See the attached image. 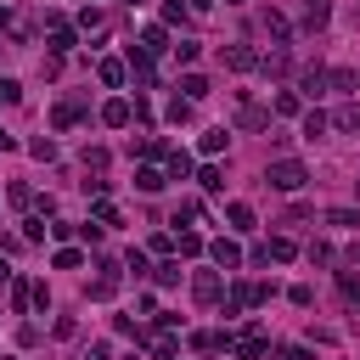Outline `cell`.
Returning a JSON list of instances; mask_svg holds the SVG:
<instances>
[{
    "instance_id": "ac0fdd59",
    "label": "cell",
    "mask_w": 360,
    "mask_h": 360,
    "mask_svg": "<svg viewBox=\"0 0 360 360\" xmlns=\"http://www.w3.org/2000/svg\"><path fill=\"white\" fill-rule=\"evenodd\" d=\"M135 186H141L147 197H152V192H163V169H135Z\"/></svg>"
},
{
    "instance_id": "ee69618b",
    "label": "cell",
    "mask_w": 360,
    "mask_h": 360,
    "mask_svg": "<svg viewBox=\"0 0 360 360\" xmlns=\"http://www.w3.org/2000/svg\"><path fill=\"white\" fill-rule=\"evenodd\" d=\"M6 282H12V264H6V259H0V287H6Z\"/></svg>"
},
{
    "instance_id": "ba28073f",
    "label": "cell",
    "mask_w": 360,
    "mask_h": 360,
    "mask_svg": "<svg viewBox=\"0 0 360 360\" xmlns=\"http://www.w3.org/2000/svg\"><path fill=\"white\" fill-rule=\"evenodd\" d=\"M225 68H231V73H248V68H259V57L248 51V45H225Z\"/></svg>"
},
{
    "instance_id": "d590c367",
    "label": "cell",
    "mask_w": 360,
    "mask_h": 360,
    "mask_svg": "<svg viewBox=\"0 0 360 360\" xmlns=\"http://www.w3.org/2000/svg\"><path fill=\"white\" fill-rule=\"evenodd\" d=\"M124 264H129V270H135V276H147V270H152V264H147V253H141V248H129V259H124Z\"/></svg>"
},
{
    "instance_id": "836d02e7",
    "label": "cell",
    "mask_w": 360,
    "mask_h": 360,
    "mask_svg": "<svg viewBox=\"0 0 360 360\" xmlns=\"http://www.w3.org/2000/svg\"><path fill=\"white\" fill-rule=\"evenodd\" d=\"M96 219H102V225H118V208H113L107 197H96Z\"/></svg>"
},
{
    "instance_id": "f1b7e54d",
    "label": "cell",
    "mask_w": 360,
    "mask_h": 360,
    "mask_svg": "<svg viewBox=\"0 0 360 360\" xmlns=\"http://www.w3.org/2000/svg\"><path fill=\"white\" fill-rule=\"evenodd\" d=\"M152 276H158V282H163V287H174V282H180V264H174V259H163V264H158V270H152Z\"/></svg>"
},
{
    "instance_id": "7dc6e473",
    "label": "cell",
    "mask_w": 360,
    "mask_h": 360,
    "mask_svg": "<svg viewBox=\"0 0 360 360\" xmlns=\"http://www.w3.org/2000/svg\"><path fill=\"white\" fill-rule=\"evenodd\" d=\"M354 192H360V180H354Z\"/></svg>"
},
{
    "instance_id": "ab89813d",
    "label": "cell",
    "mask_w": 360,
    "mask_h": 360,
    "mask_svg": "<svg viewBox=\"0 0 360 360\" xmlns=\"http://www.w3.org/2000/svg\"><path fill=\"white\" fill-rule=\"evenodd\" d=\"M84 360H113V349H107V343H90V354H84Z\"/></svg>"
},
{
    "instance_id": "d4e9b609",
    "label": "cell",
    "mask_w": 360,
    "mask_h": 360,
    "mask_svg": "<svg viewBox=\"0 0 360 360\" xmlns=\"http://www.w3.org/2000/svg\"><path fill=\"white\" fill-rule=\"evenodd\" d=\"M169 124H192V102H186V96L169 102Z\"/></svg>"
},
{
    "instance_id": "5b68a950",
    "label": "cell",
    "mask_w": 360,
    "mask_h": 360,
    "mask_svg": "<svg viewBox=\"0 0 360 360\" xmlns=\"http://www.w3.org/2000/svg\"><path fill=\"white\" fill-rule=\"evenodd\" d=\"M298 96L321 102V96H327V68H304V73H298Z\"/></svg>"
},
{
    "instance_id": "1f68e13d",
    "label": "cell",
    "mask_w": 360,
    "mask_h": 360,
    "mask_svg": "<svg viewBox=\"0 0 360 360\" xmlns=\"http://www.w3.org/2000/svg\"><path fill=\"white\" fill-rule=\"evenodd\" d=\"M186 17H192V12L180 6V0H163V23H186Z\"/></svg>"
},
{
    "instance_id": "484cf974",
    "label": "cell",
    "mask_w": 360,
    "mask_h": 360,
    "mask_svg": "<svg viewBox=\"0 0 360 360\" xmlns=\"http://www.w3.org/2000/svg\"><path fill=\"white\" fill-rule=\"evenodd\" d=\"M174 248L186 253V259H197V253H203V237H197V231H180V242H174Z\"/></svg>"
},
{
    "instance_id": "4316f807",
    "label": "cell",
    "mask_w": 360,
    "mask_h": 360,
    "mask_svg": "<svg viewBox=\"0 0 360 360\" xmlns=\"http://www.w3.org/2000/svg\"><path fill=\"white\" fill-rule=\"evenodd\" d=\"M298 102H304L298 90H282V96H276V113H282V118H293V113H298Z\"/></svg>"
},
{
    "instance_id": "9c48e42d",
    "label": "cell",
    "mask_w": 360,
    "mask_h": 360,
    "mask_svg": "<svg viewBox=\"0 0 360 360\" xmlns=\"http://www.w3.org/2000/svg\"><path fill=\"white\" fill-rule=\"evenodd\" d=\"M287 68H293V57H287V51H264V57H259V73H264V79H282Z\"/></svg>"
},
{
    "instance_id": "cb8c5ba5",
    "label": "cell",
    "mask_w": 360,
    "mask_h": 360,
    "mask_svg": "<svg viewBox=\"0 0 360 360\" xmlns=\"http://www.w3.org/2000/svg\"><path fill=\"white\" fill-rule=\"evenodd\" d=\"M28 152H34L39 163H51V158H57V141H51V135H39V141H28Z\"/></svg>"
},
{
    "instance_id": "30bf717a",
    "label": "cell",
    "mask_w": 360,
    "mask_h": 360,
    "mask_svg": "<svg viewBox=\"0 0 360 360\" xmlns=\"http://www.w3.org/2000/svg\"><path fill=\"white\" fill-rule=\"evenodd\" d=\"M129 118H135V107H129V102H124V96H118V102H107V107H102V124H113V129H124V124H129Z\"/></svg>"
},
{
    "instance_id": "603a6c76",
    "label": "cell",
    "mask_w": 360,
    "mask_h": 360,
    "mask_svg": "<svg viewBox=\"0 0 360 360\" xmlns=\"http://www.w3.org/2000/svg\"><path fill=\"white\" fill-rule=\"evenodd\" d=\"M96 73H102V84H113V90H118V84H124V62H113V57H107V62H102V68H96Z\"/></svg>"
},
{
    "instance_id": "9a60e30c",
    "label": "cell",
    "mask_w": 360,
    "mask_h": 360,
    "mask_svg": "<svg viewBox=\"0 0 360 360\" xmlns=\"http://www.w3.org/2000/svg\"><path fill=\"white\" fill-rule=\"evenodd\" d=\"M225 219H231V231H253V208H248V203H231V208H225Z\"/></svg>"
},
{
    "instance_id": "4dcf8cb0",
    "label": "cell",
    "mask_w": 360,
    "mask_h": 360,
    "mask_svg": "<svg viewBox=\"0 0 360 360\" xmlns=\"http://www.w3.org/2000/svg\"><path fill=\"white\" fill-rule=\"evenodd\" d=\"M28 293H34V287H28V282H12V309H17V315H23V309H28Z\"/></svg>"
},
{
    "instance_id": "8fae6325",
    "label": "cell",
    "mask_w": 360,
    "mask_h": 360,
    "mask_svg": "<svg viewBox=\"0 0 360 360\" xmlns=\"http://www.w3.org/2000/svg\"><path fill=\"white\" fill-rule=\"evenodd\" d=\"M327 84L338 90V96H354V84H360V73H354V68H332V73H327Z\"/></svg>"
},
{
    "instance_id": "ffe728a7",
    "label": "cell",
    "mask_w": 360,
    "mask_h": 360,
    "mask_svg": "<svg viewBox=\"0 0 360 360\" xmlns=\"http://www.w3.org/2000/svg\"><path fill=\"white\" fill-rule=\"evenodd\" d=\"M192 219H203V203H197V197H186V203H180L169 225H192Z\"/></svg>"
},
{
    "instance_id": "8992f818",
    "label": "cell",
    "mask_w": 360,
    "mask_h": 360,
    "mask_svg": "<svg viewBox=\"0 0 360 360\" xmlns=\"http://www.w3.org/2000/svg\"><path fill=\"white\" fill-rule=\"evenodd\" d=\"M332 23V0H304V28L315 34V28H327Z\"/></svg>"
},
{
    "instance_id": "60d3db41",
    "label": "cell",
    "mask_w": 360,
    "mask_h": 360,
    "mask_svg": "<svg viewBox=\"0 0 360 360\" xmlns=\"http://www.w3.org/2000/svg\"><path fill=\"white\" fill-rule=\"evenodd\" d=\"M208 6H214V0H186V12H192V17H203Z\"/></svg>"
},
{
    "instance_id": "7a4b0ae2",
    "label": "cell",
    "mask_w": 360,
    "mask_h": 360,
    "mask_svg": "<svg viewBox=\"0 0 360 360\" xmlns=\"http://www.w3.org/2000/svg\"><path fill=\"white\" fill-rule=\"evenodd\" d=\"M192 298L197 304H219V270H197L192 276Z\"/></svg>"
},
{
    "instance_id": "bcb514c9",
    "label": "cell",
    "mask_w": 360,
    "mask_h": 360,
    "mask_svg": "<svg viewBox=\"0 0 360 360\" xmlns=\"http://www.w3.org/2000/svg\"><path fill=\"white\" fill-rule=\"evenodd\" d=\"M225 6H248V0H225Z\"/></svg>"
},
{
    "instance_id": "44dd1931",
    "label": "cell",
    "mask_w": 360,
    "mask_h": 360,
    "mask_svg": "<svg viewBox=\"0 0 360 360\" xmlns=\"http://www.w3.org/2000/svg\"><path fill=\"white\" fill-rule=\"evenodd\" d=\"M225 147H231V135H225V129H208V135H203V152H208V158H219Z\"/></svg>"
},
{
    "instance_id": "c3c4849f",
    "label": "cell",
    "mask_w": 360,
    "mask_h": 360,
    "mask_svg": "<svg viewBox=\"0 0 360 360\" xmlns=\"http://www.w3.org/2000/svg\"><path fill=\"white\" fill-rule=\"evenodd\" d=\"M0 51H6V45H0Z\"/></svg>"
},
{
    "instance_id": "6da1fadb",
    "label": "cell",
    "mask_w": 360,
    "mask_h": 360,
    "mask_svg": "<svg viewBox=\"0 0 360 360\" xmlns=\"http://www.w3.org/2000/svg\"><path fill=\"white\" fill-rule=\"evenodd\" d=\"M304 180H309V169H304L298 158H276V163L264 169V186H276V192H298Z\"/></svg>"
},
{
    "instance_id": "d6a6232c",
    "label": "cell",
    "mask_w": 360,
    "mask_h": 360,
    "mask_svg": "<svg viewBox=\"0 0 360 360\" xmlns=\"http://www.w3.org/2000/svg\"><path fill=\"white\" fill-rule=\"evenodd\" d=\"M197 180H203V192H219V186H225V174H219V169H214V163H208V169H203V174H197Z\"/></svg>"
},
{
    "instance_id": "d6986e66",
    "label": "cell",
    "mask_w": 360,
    "mask_h": 360,
    "mask_svg": "<svg viewBox=\"0 0 360 360\" xmlns=\"http://www.w3.org/2000/svg\"><path fill=\"white\" fill-rule=\"evenodd\" d=\"M180 90H186V102H203V96H208V79H203V73H186V79H180Z\"/></svg>"
},
{
    "instance_id": "7bdbcfd3",
    "label": "cell",
    "mask_w": 360,
    "mask_h": 360,
    "mask_svg": "<svg viewBox=\"0 0 360 360\" xmlns=\"http://www.w3.org/2000/svg\"><path fill=\"white\" fill-rule=\"evenodd\" d=\"M343 259H349V264H354V270H360V242H354V248H349V253H343Z\"/></svg>"
},
{
    "instance_id": "3957f363",
    "label": "cell",
    "mask_w": 360,
    "mask_h": 360,
    "mask_svg": "<svg viewBox=\"0 0 360 360\" xmlns=\"http://www.w3.org/2000/svg\"><path fill=\"white\" fill-rule=\"evenodd\" d=\"M231 349H237L242 360H264V349H270V343H264V327H248V332H242Z\"/></svg>"
},
{
    "instance_id": "74e56055",
    "label": "cell",
    "mask_w": 360,
    "mask_h": 360,
    "mask_svg": "<svg viewBox=\"0 0 360 360\" xmlns=\"http://www.w3.org/2000/svg\"><path fill=\"white\" fill-rule=\"evenodd\" d=\"M309 264H332V248L327 242H309Z\"/></svg>"
},
{
    "instance_id": "7c38bea8",
    "label": "cell",
    "mask_w": 360,
    "mask_h": 360,
    "mask_svg": "<svg viewBox=\"0 0 360 360\" xmlns=\"http://www.w3.org/2000/svg\"><path fill=\"white\" fill-rule=\"evenodd\" d=\"M327 129H332V118H327L321 107H309V113H304V135H309V141H321Z\"/></svg>"
},
{
    "instance_id": "8d00e7d4",
    "label": "cell",
    "mask_w": 360,
    "mask_h": 360,
    "mask_svg": "<svg viewBox=\"0 0 360 360\" xmlns=\"http://www.w3.org/2000/svg\"><path fill=\"white\" fill-rule=\"evenodd\" d=\"M129 152H141V158H152V152H163V147L152 141V135H135V147H129Z\"/></svg>"
},
{
    "instance_id": "f546056e",
    "label": "cell",
    "mask_w": 360,
    "mask_h": 360,
    "mask_svg": "<svg viewBox=\"0 0 360 360\" xmlns=\"http://www.w3.org/2000/svg\"><path fill=\"white\" fill-rule=\"evenodd\" d=\"M17 96H23V84H17V79H0V107H12Z\"/></svg>"
},
{
    "instance_id": "f35d334b",
    "label": "cell",
    "mask_w": 360,
    "mask_h": 360,
    "mask_svg": "<svg viewBox=\"0 0 360 360\" xmlns=\"http://www.w3.org/2000/svg\"><path fill=\"white\" fill-rule=\"evenodd\" d=\"M79 264H84V259H79L73 248H62V253H57V270H79Z\"/></svg>"
},
{
    "instance_id": "f6af8a7d",
    "label": "cell",
    "mask_w": 360,
    "mask_h": 360,
    "mask_svg": "<svg viewBox=\"0 0 360 360\" xmlns=\"http://www.w3.org/2000/svg\"><path fill=\"white\" fill-rule=\"evenodd\" d=\"M12 147H17V141H12V135H6V129H0V152H12Z\"/></svg>"
},
{
    "instance_id": "2e32d148",
    "label": "cell",
    "mask_w": 360,
    "mask_h": 360,
    "mask_svg": "<svg viewBox=\"0 0 360 360\" xmlns=\"http://www.w3.org/2000/svg\"><path fill=\"white\" fill-rule=\"evenodd\" d=\"M259 28H264L270 39H287V17H282V12H259Z\"/></svg>"
},
{
    "instance_id": "7402d4cb",
    "label": "cell",
    "mask_w": 360,
    "mask_h": 360,
    "mask_svg": "<svg viewBox=\"0 0 360 360\" xmlns=\"http://www.w3.org/2000/svg\"><path fill=\"white\" fill-rule=\"evenodd\" d=\"M73 51V28H51V57H68Z\"/></svg>"
},
{
    "instance_id": "5bb4252c",
    "label": "cell",
    "mask_w": 360,
    "mask_h": 360,
    "mask_svg": "<svg viewBox=\"0 0 360 360\" xmlns=\"http://www.w3.org/2000/svg\"><path fill=\"white\" fill-rule=\"evenodd\" d=\"M163 163H169V180H186V174H192V158L180 152V147H169V152H163Z\"/></svg>"
},
{
    "instance_id": "e0dca14e",
    "label": "cell",
    "mask_w": 360,
    "mask_h": 360,
    "mask_svg": "<svg viewBox=\"0 0 360 360\" xmlns=\"http://www.w3.org/2000/svg\"><path fill=\"white\" fill-rule=\"evenodd\" d=\"M338 287H343L349 309H360V276H354V270H338Z\"/></svg>"
},
{
    "instance_id": "e575fe53",
    "label": "cell",
    "mask_w": 360,
    "mask_h": 360,
    "mask_svg": "<svg viewBox=\"0 0 360 360\" xmlns=\"http://www.w3.org/2000/svg\"><path fill=\"white\" fill-rule=\"evenodd\" d=\"M327 225H360V214H354V208H332V214H327Z\"/></svg>"
},
{
    "instance_id": "4fadbf2b",
    "label": "cell",
    "mask_w": 360,
    "mask_h": 360,
    "mask_svg": "<svg viewBox=\"0 0 360 360\" xmlns=\"http://www.w3.org/2000/svg\"><path fill=\"white\" fill-rule=\"evenodd\" d=\"M141 51H147V57H158V51H169V34H163L158 23H152V28H141Z\"/></svg>"
},
{
    "instance_id": "83f0119b",
    "label": "cell",
    "mask_w": 360,
    "mask_h": 360,
    "mask_svg": "<svg viewBox=\"0 0 360 360\" xmlns=\"http://www.w3.org/2000/svg\"><path fill=\"white\" fill-rule=\"evenodd\" d=\"M332 124H338V129H360V107H338Z\"/></svg>"
},
{
    "instance_id": "b9f144b4",
    "label": "cell",
    "mask_w": 360,
    "mask_h": 360,
    "mask_svg": "<svg viewBox=\"0 0 360 360\" xmlns=\"http://www.w3.org/2000/svg\"><path fill=\"white\" fill-rule=\"evenodd\" d=\"M276 360H309V354H304V349H282Z\"/></svg>"
},
{
    "instance_id": "52a82bcc",
    "label": "cell",
    "mask_w": 360,
    "mask_h": 360,
    "mask_svg": "<svg viewBox=\"0 0 360 360\" xmlns=\"http://www.w3.org/2000/svg\"><path fill=\"white\" fill-rule=\"evenodd\" d=\"M237 124H242V129H270V113H264L259 102H237Z\"/></svg>"
},
{
    "instance_id": "277c9868",
    "label": "cell",
    "mask_w": 360,
    "mask_h": 360,
    "mask_svg": "<svg viewBox=\"0 0 360 360\" xmlns=\"http://www.w3.org/2000/svg\"><path fill=\"white\" fill-rule=\"evenodd\" d=\"M208 259H214L219 270H237V264H242V248H237L231 237H219V242H208Z\"/></svg>"
}]
</instances>
